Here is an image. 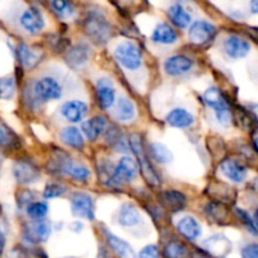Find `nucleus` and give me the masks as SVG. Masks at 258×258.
I'll use <instances>...</instances> for the list:
<instances>
[{"label": "nucleus", "mask_w": 258, "mask_h": 258, "mask_svg": "<svg viewBox=\"0 0 258 258\" xmlns=\"http://www.w3.org/2000/svg\"><path fill=\"white\" fill-rule=\"evenodd\" d=\"M216 35V27L207 20H197L190 25L188 32L189 40L197 45L208 43Z\"/></svg>", "instance_id": "9"}, {"label": "nucleus", "mask_w": 258, "mask_h": 258, "mask_svg": "<svg viewBox=\"0 0 258 258\" xmlns=\"http://www.w3.org/2000/svg\"><path fill=\"white\" fill-rule=\"evenodd\" d=\"M186 254L185 246L180 243V242H170L168 246L164 249V256L165 257H183Z\"/></svg>", "instance_id": "40"}, {"label": "nucleus", "mask_w": 258, "mask_h": 258, "mask_svg": "<svg viewBox=\"0 0 258 258\" xmlns=\"http://www.w3.org/2000/svg\"><path fill=\"white\" fill-rule=\"evenodd\" d=\"M247 32H248L249 37H251L252 39L254 40V42L258 43V27H252V28H249V29L247 30Z\"/></svg>", "instance_id": "44"}, {"label": "nucleus", "mask_w": 258, "mask_h": 258, "mask_svg": "<svg viewBox=\"0 0 258 258\" xmlns=\"http://www.w3.org/2000/svg\"><path fill=\"white\" fill-rule=\"evenodd\" d=\"M223 49L228 57L233 58V59H239V58H244L248 54L249 50H251V45L247 40L242 39L237 35H231V37L224 39Z\"/></svg>", "instance_id": "13"}, {"label": "nucleus", "mask_w": 258, "mask_h": 258, "mask_svg": "<svg viewBox=\"0 0 258 258\" xmlns=\"http://www.w3.org/2000/svg\"><path fill=\"white\" fill-rule=\"evenodd\" d=\"M108 128V123L102 116H95L82 123V133L91 141H95Z\"/></svg>", "instance_id": "18"}, {"label": "nucleus", "mask_w": 258, "mask_h": 258, "mask_svg": "<svg viewBox=\"0 0 258 258\" xmlns=\"http://www.w3.org/2000/svg\"><path fill=\"white\" fill-rule=\"evenodd\" d=\"M236 214H237V217L239 218V221H241L242 223L244 224V227H246L247 231H248L249 233H252L253 236H258L257 226L254 224L253 218H251V217H249V214L247 213V212H244L243 209L237 208L236 209Z\"/></svg>", "instance_id": "39"}, {"label": "nucleus", "mask_w": 258, "mask_h": 258, "mask_svg": "<svg viewBox=\"0 0 258 258\" xmlns=\"http://www.w3.org/2000/svg\"><path fill=\"white\" fill-rule=\"evenodd\" d=\"M166 121L175 128H186L194 123V116L184 108H174L168 113Z\"/></svg>", "instance_id": "21"}, {"label": "nucleus", "mask_w": 258, "mask_h": 258, "mask_svg": "<svg viewBox=\"0 0 258 258\" xmlns=\"http://www.w3.org/2000/svg\"><path fill=\"white\" fill-rule=\"evenodd\" d=\"M193 68V60L185 55H173L164 63V70L169 76H181L188 73Z\"/></svg>", "instance_id": "17"}, {"label": "nucleus", "mask_w": 258, "mask_h": 258, "mask_svg": "<svg viewBox=\"0 0 258 258\" xmlns=\"http://www.w3.org/2000/svg\"><path fill=\"white\" fill-rule=\"evenodd\" d=\"M55 170L59 171L63 175L70 176L71 179L77 181H86L90 178V170H88L86 166L81 165V164L75 163L72 159H70V156L63 155L57 156L55 158Z\"/></svg>", "instance_id": "7"}, {"label": "nucleus", "mask_w": 258, "mask_h": 258, "mask_svg": "<svg viewBox=\"0 0 258 258\" xmlns=\"http://www.w3.org/2000/svg\"><path fill=\"white\" fill-rule=\"evenodd\" d=\"M67 191V188L62 184H57V183H52L48 184L45 186L44 191H43V197L45 199H53V198H58V197L63 196V194Z\"/></svg>", "instance_id": "41"}, {"label": "nucleus", "mask_w": 258, "mask_h": 258, "mask_svg": "<svg viewBox=\"0 0 258 258\" xmlns=\"http://www.w3.org/2000/svg\"><path fill=\"white\" fill-rule=\"evenodd\" d=\"M20 24L30 34H37L44 28V18L37 8H29L23 13Z\"/></svg>", "instance_id": "15"}, {"label": "nucleus", "mask_w": 258, "mask_h": 258, "mask_svg": "<svg viewBox=\"0 0 258 258\" xmlns=\"http://www.w3.org/2000/svg\"><path fill=\"white\" fill-rule=\"evenodd\" d=\"M33 93L40 102H49V101L59 100L62 96V87L54 78L44 77L35 82Z\"/></svg>", "instance_id": "6"}, {"label": "nucleus", "mask_w": 258, "mask_h": 258, "mask_svg": "<svg viewBox=\"0 0 258 258\" xmlns=\"http://www.w3.org/2000/svg\"><path fill=\"white\" fill-rule=\"evenodd\" d=\"M60 140L63 144L73 149H82L85 145V139L82 133L75 126H68L60 131Z\"/></svg>", "instance_id": "27"}, {"label": "nucleus", "mask_w": 258, "mask_h": 258, "mask_svg": "<svg viewBox=\"0 0 258 258\" xmlns=\"http://www.w3.org/2000/svg\"><path fill=\"white\" fill-rule=\"evenodd\" d=\"M169 17H170L171 22L180 29L188 27L191 22V15L184 9L181 4H173L168 10Z\"/></svg>", "instance_id": "29"}, {"label": "nucleus", "mask_w": 258, "mask_h": 258, "mask_svg": "<svg viewBox=\"0 0 258 258\" xmlns=\"http://www.w3.org/2000/svg\"><path fill=\"white\" fill-rule=\"evenodd\" d=\"M50 224L48 223L44 219H34L33 223H30L29 226L25 228V238L29 242H45L50 236Z\"/></svg>", "instance_id": "14"}, {"label": "nucleus", "mask_w": 258, "mask_h": 258, "mask_svg": "<svg viewBox=\"0 0 258 258\" xmlns=\"http://www.w3.org/2000/svg\"><path fill=\"white\" fill-rule=\"evenodd\" d=\"M48 213V206L44 202H34L27 207V214L32 219H43Z\"/></svg>", "instance_id": "38"}, {"label": "nucleus", "mask_w": 258, "mask_h": 258, "mask_svg": "<svg viewBox=\"0 0 258 258\" xmlns=\"http://www.w3.org/2000/svg\"><path fill=\"white\" fill-rule=\"evenodd\" d=\"M163 202L169 209H171L173 212H178L185 207L186 198L180 191L166 190L163 193Z\"/></svg>", "instance_id": "32"}, {"label": "nucleus", "mask_w": 258, "mask_h": 258, "mask_svg": "<svg viewBox=\"0 0 258 258\" xmlns=\"http://www.w3.org/2000/svg\"><path fill=\"white\" fill-rule=\"evenodd\" d=\"M176 229H178V232L181 236L185 237L189 241H196V239L199 238L202 234L201 224L197 222L196 218H193V217L190 216L183 217V218L176 223Z\"/></svg>", "instance_id": "20"}, {"label": "nucleus", "mask_w": 258, "mask_h": 258, "mask_svg": "<svg viewBox=\"0 0 258 258\" xmlns=\"http://www.w3.org/2000/svg\"><path fill=\"white\" fill-rule=\"evenodd\" d=\"M103 234H105V238L107 241L108 246L111 247L113 252H115L117 256L123 257V258H133L135 257V252L131 248L130 244L127 242H125L123 239H121L120 237L115 236L112 232L107 231V229H103Z\"/></svg>", "instance_id": "19"}, {"label": "nucleus", "mask_w": 258, "mask_h": 258, "mask_svg": "<svg viewBox=\"0 0 258 258\" xmlns=\"http://www.w3.org/2000/svg\"><path fill=\"white\" fill-rule=\"evenodd\" d=\"M208 190L212 197L217 199V202H222V203H231L236 199V191L231 188V186L226 185V184L218 183L217 185L208 186Z\"/></svg>", "instance_id": "31"}, {"label": "nucleus", "mask_w": 258, "mask_h": 258, "mask_svg": "<svg viewBox=\"0 0 258 258\" xmlns=\"http://www.w3.org/2000/svg\"><path fill=\"white\" fill-rule=\"evenodd\" d=\"M242 256L244 258H258V243H251L242 249Z\"/></svg>", "instance_id": "42"}, {"label": "nucleus", "mask_w": 258, "mask_h": 258, "mask_svg": "<svg viewBox=\"0 0 258 258\" xmlns=\"http://www.w3.org/2000/svg\"><path fill=\"white\" fill-rule=\"evenodd\" d=\"M204 101L209 107H212L216 112L217 120L222 123V125L227 126L232 121V113L229 111V106L224 96L222 95L221 91L216 87H211L206 91L204 93Z\"/></svg>", "instance_id": "3"}, {"label": "nucleus", "mask_w": 258, "mask_h": 258, "mask_svg": "<svg viewBox=\"0 0 258 258\" xmlns=\"http://www.w3.org/2000/svg\"><path fill=\"white\" fill-rule=\"evenodd\" d=\"M130 146H131V150H133L134 154H135L136 159H138L139 169H140L141 173H143L145 180L153 186L159 185V183H160V180H159V176H158V174H156V171L154 170L153 166H151L150 161H149V158L146 156L145 150H144L143 143H141L140 136L131 135Z\"/></svg>", "instance_id": "2"}, {"label": "nucleus", "mask_w": 258, "mask_h": 258, "mask_svg": "<svg viewBox=\"0 0 258 258\" xmlns=\"http://www.w3.org/2000/svg\"><path fill=\"white\" fill-rule=\"evenodd\" d=\"M17 55L20 64L27 70H32L39 63L40 54L38 50L33 49L32 47L27 44H19L17 48Z\"/></svg>", "instance_id": "23"}, {"label": "nucleus", "mask_w": 258, "mask_h": 258, "mask_svg": "<svg viewBox=\"0 0 258 258\" xmlns=\"http://www.w3.org/2000/svg\"><path fill=\"white\" fill-rule=\"evenodd\" d=\"M138 163L133 158L123 156V158L120 159L117 165L115 166V169L111 173L108 183L113 184V185H120L122 183H130V181L135 180V178L138 176Z\"/></svg>", "instance_id": "5"}, {"label": "nucleus", "mask_w": 258, "mask_h": 258, "mask_svg": "<svg viewBox=\"0 0 258 258\" xmlns=\"http://www.w3.org/2000/svg\"><path fill=\"white\" fill-rule=\"evenodd\" d=\"M136 115L135 105L128 98L121 97L115 107V117L121 122H128Z\"/></svg>", "instance_id": "28"}, {"label": "nucleus", "mask_w": 258, "mask_h": 258, "mask_svg": "<svg viewBox=\"0 0 258 258\" xmlns=\"http://www.w3.org/2000/svg\"><path fill=\"white\" fill-rule=\"evenodd\" d=\"M204 248L213 256H226L231 251V242L224 236H213L204 241Z\"/></svg>", "instance_id": "25"}, {"label": "nucleus", "mask_w": 258, "mask_h": 258, "mask_svg": "<svg viewBox=\"0 0 258 258\" xmlns=\"http://www.w3.org/2000/svg\"><path fill=\"white\" fill-rule=\"evenodd\" d=\"M206 214L217 224H227L229 222V209L222 202H211L207 204Z\"/></svg>", "instance_id": "22"}, {"label": "nucleus", "mask_w": 258, "mask_h": 258, "mask_svg": "<svg viewBox=\"0 0 258 258\" xmlns=\"http://www.w3.org/2000/svg\"><path fill=\"white\" fill-rule=\"evenodd\" d=\"M254 222H256V226H257V228H258V209L256 212H254Z\"/></svg>", "instance_id": "47"}, {"label": "nucleus", "mask_w": 258, "mask_h": 258, "mask_svg": "<svg viewBox=\"0 0 258 258\" xmlns=\"http://www.w3.org/2000/svg\"><path fill=\"white\" fill-rule=\"evenodd\" d=\"M13 174L18 183L20 184H33L39 180L40 173L39 169L27 160H18L13 165Z\"/></svg>", "instance_id": "10"}, {"label": "nucleus", "mask_w": 258, "mask_h": 258, "mask_svg": "<svg viewBox=\"0 0 258 258\" xmlns=\"http://www.w3.org/2000/svg\"><path fill=\"white\" fill-rule=\"evenodd\" d=\"M237 118L241 122V125L243 126V128L248 131H256L258 127V121L256 115H253L249 111L244 110V108H238V115H237Z\"/></svg>", "instance_id": "36"}, {"label": "nucleus", "mask_w": 258, "mask_h": 258, "mask_svg": "<svg viewBox=\"0 0 258 258\" xmlns=\"http://www.w3.org/2000/svg\"><path fill=\"white\" fill-rule=\"evenodd\" d=\"M19 145L18 136L5 125L3 121H0V146L7 149L17 148Z\"/></svg>", "instance_id": "34"}, {"label": "nucleus", "mask_w": 258, "mask_h": 258, "mask_svg": "<svg viewBox=\"0 0 258 258\" xmlns=\"http://www.w3.org/2000/svg\"><path fill=\"white\" fill-rule=\"evenodd\" d=\"M85 30L91 40L96 44H105L111 37V25L103 15L92 13L87 17L85 23Z\"/></svg>", "instance_id": "1"}, {"label": "nucleus", "mask_w": 258, "mask_h": 258, "mask_svg": "<svg viewBox=\"0 0 258 258\" xmlns=\"http://www.w3.org/2000/svg\"><path fill=\"white\" fill-rule=\"evenodd\" d=\"M4 246H5V239H4V236L2 234V232H0V256H2L3 251H4Z\"/></svg>", "instance_id": "46"}, {"label": "nucleus", "mask_w": 258, "mask_h": 258, "mask_svg": "<svg viewBox=\"0 0 258 258\" xmlns=\"http://www.w3.org/2000/svg\"><path fill=\"white\" fill-rule=\"evenodd\" d=\"M253 145H254V149H256V150L258 151V138L254 139V141H253Z\"/></svg>", "instance_id": "48"}, {"label": "nucleus", "mask_w": 258, "mask_h": 258, "mask_svg": "<svg viewBox=\"0 0 258 258\" xmlns=\"http://www.w3.org/2000/svg\"><path fill=\"white\" fill-rule=\"evenodd\" d=\"M149 153H150V156L154 160H156L160 164H168L173 160L171 151L160 143L151 144L150 148H149Z\"/></svg>", "instance_id": "33"}, {"label": "nucleus", "mask_w": 258, "mask_h": 258, "mask_svg": "<svg viewBox=\"0 0 258 258\" xmlns=\"http://www.w3.org/2000/svg\"><path fill=\"white\" fill-rule=\"evenodd\" d=\"M151 40L155 43H160V44H173L178 40V34L175 30L166 23H161V24L156 25L154 29L153 34H151Z\"/></svg>", "instance_id": "24"}, {"label": "nucleus", "mask_w": 258, "mask_h": 258, "mask_svg": "<svg viewBox=\"0 0 258 258\" xmlns=\"http://www.w3.org/2000/svg\"><path fill=\"white\" fill-rule=\"evenodd\" d=\"M88 57H90V50H88V48L85 44H80L75 45V47H72L68 50L66 60H67V63L72 68H78L86 64V62L88 60Z\"/></svg>", "instance_id": "26"}, {"label": "nucleus", "mask_w": 258, "mask_h": 258, "mask_svg": "<svg viewBox=\"0 0 258 258\" xmlns=\"http://www.w3.org/2000/svg\"><path fill=\"white\" fill-rule=\"evenodd\" d=\"M219 169L222 174L233 183H243L247 178V168L236 159H224Z\"/></svg>", "instance_id": "12"}, {"label": "nucleus", "mask_w": 258, "mask_h": 258, "mask_svg": "<svg viewBox=\"0 0 258 258\" xmlns=\"http://www.w3.org/2000/svg\"><path fill=\"white\" fill-rule=\"evenodd\" d=\"M139 256L144 257V258H155L159 256V251L156 248V246H146L145 248H143V251L139 253Z\"/></svg>", "instance_id": "43"}, {"label": "nucleus", "mask_w": 258, "mask_h": 258, "mask_svg": "<svg viewBox=\"0 0 258 258\" xmlns=\"http://www.w3.org/2000/svg\"><path fill=\"white\" fill-rule=\"evenodd\" d=\"M249 7H251V12L253 14H258V0H251Z\"/></svg>", "instance_id": "45"}, {"label": "nucleus", "mask_w": 258, "mask_h": 258, "mask_svg": "<svg viewBox=\"0 0 258 258\" xmlns=\"http://www.w3.org/2000/svg\"><path fill=\"white\" fill-rule=\"evenodd\" d=\"M96 93H97V101L101 108L107 110L115 103L116 93L113 82L108 77H102L96 83Z\"/></svg>", "instance_id": "11"}, {"label": "nucleus", "mask_w": 258, "mask_h": 258, "mask_svg": "<svg viewBox=\"0 0 258 258\" xmlns=\"http://www.w3.org/2000/svg\"><path fill=\"white\" fill-rule=\"evenodd\" d=\"M113 55L126 70L136 71L141 67V63H143V57H141V52L138 45L127 40L117 44Z\"/></svg>", "instance_id": "4"}, {"label": "nucleus", "mask_w": 258, "mask_h": 258, "mask_svg": "<svg viewBox=\"0 0 258 258\" xmlns=\"http://www.w3.org/2000/svg\"><path fill=\"white\" fill-rule=\"evenodd\" d=\"M140 222V213L131 204H123L118 212V223L123 227L135 226Z\"/></svg>", "instance_id": "30"}, {"label": "nucleus", "mask_w": 258, "mask_h": 258, "mask_svg": "<svg viewBox=\"0 0 258 258\" xmlns=\"http://www.w3.org/2000/svg\"><path fill=\"white\" fill-rule=\"evenodd\" d=\"M87 103L78 100L67 101V102L63 103V106L60 107V113H62V116L66 120L71 121V122H80V121H82L83 118L86 117V115H87Z\"/></svg>", "instance_id": "16"}, {"label": "nucleus", "mask_w": 258, "mask_h": 258, "mask_svg": "<svg viewBox=\"0 0 258 258\" xmlns=\"http://www.w3.org/2000/svg\"><path fill=\"white\" fill-rule=\"evenodd\" d=\"M50 7L59 18H71L75 14V7L70 0H50Z\"/></svg>", "instance_id": "35"}, {"label": "nucleus", "mask_w": 258, "mask_h": 258, "mask_svg": "<svg viewBox=\"0 0 258 258\" xmlns=\"http://www.w3.org/2000/svg\"><path fill=\"white\" fill-rule=\"evenodd\" d=\"M17 88V83L13 77L0 78V98L2 100H10L13 98Z\"/></svg>", "instance_id": "37"}, {"label": "nucleus", "mask_w": 258, "mask_h": 258, "mask_svg": "<svg viewBox=\"0 0 258 258\" xmlns=\"http://www.w3.org/2000/svg\"><path fill=\"white\" fill-rule=\"evenodd\" d=\"M71 207H72V213L78 218L93 221L95 219V203L91 196L82 193V191H76L71 197Z\"/></svg>", "instance_id": "8"}]
</instances>
